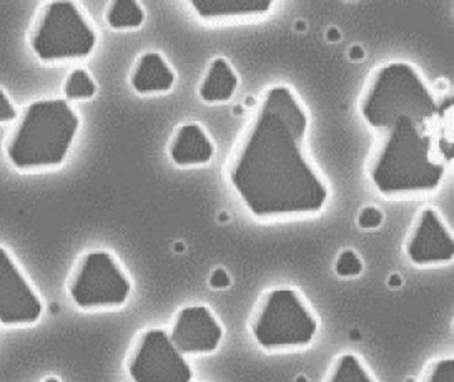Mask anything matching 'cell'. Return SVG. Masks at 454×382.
Returning <instances> with one entry per match:
<instances>
[{
	"label": "cell",
	"mask_w": 454,
	"mask_h": 382,
	"mask_svg": "<svg viewBox=\"0 0 454 382\" xmlns=\"http://www.w3.org/2000/svg\"><path fill=\"white\" fill-rule=\"evenodd\" d=\"M248 331L263 353H294L315 343L320 317L300 288L283 285L260 294L248 317Z\"/></svg>",
	"instance_id": "5"
},
{
	"label": "cell",
	"mask_w": 454,
	"mask_h": 382,
	"mask_svg": "<svg viewBox=\"0 0 454 382\" xmlns=\"http://www.w3.org/2000/svg\"><path fill=\"white\" fill-rule=\"evenodd\" d=\"M82 120L64 98H39L24 106L4 138V157L19 173H41L64 167Z\"/></svg>",
	"instance_id": "3"
},
{
	"label": "cell",
	"mask_w": 454,
	"mask_h": 382,
	"mask_svg": "<svg viewBox=\"0 0 454 382\" xmlns=\"http://www.w3.org/2000/svg\"><path fill=\"white\" fill-rule=\"evenodd\" d=\"M309 113L286 83L265 89L231 146L223 175L243 210L260 223L321 214L332 197L309 153Z\"/></svg>",
	"instance_id": "1"
},
{
	"label": "cell",
	"mask_w": 454,
	"mask_h": 382,
	"mask_svg": "<svg viewBox=\"0 0 454 382\" xmlns=\"http://www.w3.org/2000/svg\"><path fill=\"white\" fill-rule=\"evenodd\" d=\"M66 290L79 311H115L130 301L134 281L115 253L89 250L75 260Z\"/></svg>",
	"instance_id": "7"
},
{
	"label": "cell",
	"mask_w": 454,
	"mask_h": 382,
	"mask_svg": "<svg viewBox=\"0 0 454 382\" xmlns=\"http://www.w3.org/2000/svg\"><path fill=\"white\" fill-rule=\"evenodd\" d=\"M208 285H210L214 290H225V288L231 286V277L228 275L227 269L216 268L214 273L210 275Z\"/></svg>",
	"instance_id": "23"
},
{
	"label": "cell",
	"mask_w": 454,
	"mask_h": 382,
	"mask_svg": "<svg viewBox=\"0 0 454 382\" xmlns=\"http://www.w3.org/2000/svg\"><path fill=\"white\" fill-rule=\"evenodd\" d=\"M41 382H62V379L59 378V376H54V374H51V376H45Z\"/></svg>",
	"instance_id": "24"
},
{
	"label": "cell",
	"mask_w": 454,
	"mask_h": 382,
	"mask_svg": "<svg viewBox=\"0 0 454 382\" xmlns=\"http://www.w3.org/2000/svg\"><path fill=\"white\" fill-rule=\"evenodd\" d=\"M323 382H376V379L358 355L343 353L334 357Z\"/></svg>",
	"instance_id": "17"
},
{
	"label": "cell",
	"mask_w": 454,
	"mask_h": 382,
	"mask_svg": "<svg viewBox=\"0 0 454 382\" xmlns=\"http://www.w3.org/2000/svg\"><path fill=\"white\" fill-rule=\"evenodd\" d=\"M27 43L42 64L82 62L94 55L98 34L74 0L43 2L32 19Z\"/></svg>",
	"instance_id": "6"
},
{
	"label": "cell",
	"mask_w": 454,
	"mask_h": 382,
	"mask_svg": "<svg viewBox=\"0 0 454 382\" xmlns=\"http://www.w3.org/2000/svg\"><path fill=\"white\" fill-rule=\"evenodd\" d=\"M104 20L115 32L138 30L145 22V11L138 0H112L104 11Z\"/></svg>",
	"instance_id": "16"
},
{
	"label": "cell",
	"mask_w": 454,
	"mask_h": 382,
	"mask_svg": "<svg viewBox=\"0 0 454 382\" xmlns=\"http://www.w3.org/2000/svg\"><path fill=\"white\" fill-rule=\"evenodd\" d=\"M383 220H385L383 211L380 210L378 207L368 205L358 213L356 223H358L361 230H376L383 224Z\"/></svg>",
	"instance_id": "21"
},
{
	"label": "cell",
	"mask_w": 454,
	"mask_h": 382,
	"mask_svg": "<svg viewBox=\"0 0 454 382\" xmlns=\"http://www.w3.org/2000/svg\"><path fill=\"white\" fill-rule=\"evenodd\" d=\"M176 351L185 357L215 355L225 338V328L207 304H187L175 311L167 330Z\"/></svg>",
	"instance_id": "10"
},
{
	"label": "cell",
	"mask_w": 454,
	"mask_h": 382,
	"mask_svg": "<svg viewBox=\"0 0 454 382\" xmlns=\"http://www.w3.org/2000/svg\"><path fill=\"white\" fill-rule=\"evenodd\" d=\"M448 172L429 127L401 117L380 132L366 160V176L381 197L429 195L440 190Z\"/></svg>",
	"instance_id": "2"
},
{
	"label": "cell",
	"mask_w": 454,
	"mask_h": 382,
	"mask_svg": "<svg viewBox=\"0 0 454 382\" xmlns=\"http://www.w3.org/2000/svg\"><path fill=\"white\" fill-rule=\"evenodd\" d=\"M132 382H192L193 370L187 357L176 351L167 330L138 331L125 359Z\"/></svg>",
	"instance_id": "8"
},
{
	"label": "cell",
	"mask_w": 454,
	"mask_h": 382,
	"mask_svg": "<svg viewBox=\"0 0 454 382\" xmlns=\"http://www.w3.org/2000/svg\"><path fill=\"white\" fill-rule=\"evenodd\" d=\"M240 87V75L225 57H215L201 74L197 95L207 105L227 104Z\"/></svg>",
	"instance_id": "15"
},
{
	"label": "cell",
	"mask_w": 454,
	"mask_h": 382,
	"mask_svg": "<svg viewBox=\"0 0 454 382\" xmlns=\"http://www.w3.org/2000/svg\"><path fill=\"white\" fill-rule=\"evenodd\" d=\"M419 382H454V357H434L421 372Z\"/></svg>",
	"instance_id": "19"
},
{
	"label": "cell",
	"mask_w": 454,
	"mask_h": 382,
	"mask_svg": "<svg viewBox=\"0 0 454 382\" xmlns=\"http://www.w3.org/2000/svg\"><path fill=\"white\" fill-rule=\"evenodd\" d=\"M336 277H360L364 269V264L360 254L355 250H341L338 253L333 266Z\"/></svg>",
	"instance_id": "20"
},
{
	"label": "cell",
	"mask_w": 454,
	"mask_h": 382,
	"mask_svg": "<svg viewBox=\"0 0 454 382\" xmlns=\"http://www.w3.org/2000/svg\"><path fill=\"white\" fill-rule=\"evenodd\" d=\"M167 153L176 168H197L214 161L216 145L201 123L187 121L175 129Z\"/></svg>",
	"instance_id": "12"
},
{
	"label": "cell",
	"mask_w": 454,
	"mask_h": 382,
	"mask_svg": "<svg viewBox=\"0 0 454 382\" xmlns=\"http://www.w3.org/2000/svg\"><path fill=\"white\" fill-rule=\"evenodd\" d=\"M193 15L201 22H235L262 19L271 13L275 2L271 0H192L188 2Z\"/></svg>",
	"instance_id": "14"
},
{
	"label": "cell",
	"mask_w": 454,
	"mask_h": 382,
	"mask_svg": "<svg viewBox=\"0 0 454 382\" xmlns=\"http://www.w3.org/2000/svg\"><path fill=\"white\" fill-rule=\"evenodd\" d=\"M45 311L39 291L32 285L14 254L0 246V326H35Z\"/></svg>",
	"instance_id": "9"
},
{
	"label": "cell",
	"mask_w": 454,
	"mask_h": 382,
	"mask_svg": "<svg viewBox=\"0 0 454 382\" xmlns=\"http://www.w3.org/2000/svg\"><path fill=\"white\" fill-rule=\"evenodd\" d=\"M356 110L376 132H385L401 117L429 127L440 105L425 75L410 62H387L373 68L364 80Z\"/></svg>",
	"instance_id": "4"
},
{
	"label": "cell",
	"mask_w": 454,
	"mask_h": 382,
	"mask_svg": "<svg viewBox=\"0 0 454 382\" xmlns=\"http://www.w3.org/2000/svg\"><path fill=\"white\" fill-rule=\"evenodd\" d=\"M403 250L408 261L418 268L453 261V231L438 208L423 207L418 210L404 238Z\"/></svg>",
	"instance_id": "11"
},
{
	"label": "cell",
	"mask_w": 454,
	"mask_h": 382,
	"mask_svg": "<svg viewBox=\"0 0 454 382\" xmlns=\"http://www.w3.org/2000/svg\"><path fill=\"white\" fill-rule=\"evenodd\" d=\"M19 117V110L11 100V97L4 89H0V125H9L14 123Z\"/></svg>",
	"instance_id": "22"
},
{
	"label": "cell",
	"mask_w": 454,
	"mask_h": 382,
	"mask_svg": "<svg viewBox=\"0 0 454 382\" xmlns=\"http://www.w3.org/2000/svg\"><path fill=\"white\" fill-rule=\"evenodd\" d=\"M176 74L167 57L159 51H145L135 58L129 83L138 95H163L174 89Z\"/></svg>",
	"instance_id": "13"
},
{
	"label": "cell",
	"mask_w": 454,
	"mask_h": 382,
	"mask_svg": "<svg viewBox=\"0 0 454 382\" xmlns=\"http://www.w3.org/2000/svg\"><path fill=\"white\" fill-rule=\"evenodd\" d=\"M97 90H98V87H97V82L92 77V74L83 66L72 68L62 85L64 100H67L68 104L89 102L97 95Z\"/></svg>",
	"instance_id": "18"
}]
</instances>
